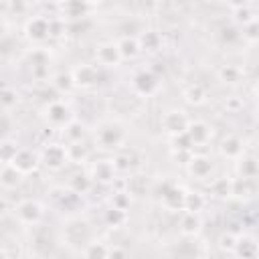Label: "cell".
<instances>
[{
  "label": "cell",
  "instance_id": "1",
  "mask_svg": "<svg viewBox=\"0 0 259 259\" xmlns=\"http://www.w3.org/2000/svg\"><path fill=\"white\" fill-rule=\"evenodd\" d=\"M95 140L99 142L101 148H107V150H113V148H119L123 142H125V132L119 123H113V121H107V123H101L95 132Z\"/></svg>",
  "mask_w": 259,
  "mask_h": 259
},
{
  "label": "cell",
  "instance_id": "2",
  "mask_svg": "<svg viewBox=\"0 0 259 259\" xmlns=\"http://www.w3.org/2000/svg\"><path fill=\"white\" fill-rule=\"evenodd\" d=\"M24 34L32 42H42L51 36V18L49 16H30L24 22Z\"/></svg>",
  "mask_w": 259,
  "mask_h": 259
},
{
  "label": "cell",
  "instance_id": "3",
  "mask_svg": "<svg viewBox=\"0 0 259 259\" xmlns=\"http://www.w3.org/2000/svg\"><path fill=\"white\" fill-rule=\"evenodd\" d=\"M40 164L47 166L49 170H61L69 158H67V146H61V144H47L40 152Z\"/></svg>",
  "mask_w": 259,
  "mask_h": 259
},
{
  "label": "cell",
  "instance_id": "4",
  "mask_svg": "<svg viewBox=\"0 0 259 259\" xmlns=\"http://www.w3.org/2000/svg\"><path fill=\"white\" fill-rule=\"evenodd\" d=\"M14 212H16V217H18V221L22 225H38L42 221V217H45L42 204L38 200H32V198H26V200L18 202Z\"/></svg>",
  "mask_w": 259,
  "mask_h": 259
},
{
  "label": "cell",
  "instance_id": "5",
  "mask_svg": "<svg viewBox=\"0 0 259 259\" xmlns=\"http://www.w3.org/2000/svg\"><path fill=\"white\" fill-rule=\"evenodd\" d=\"M190 125V119L186 117V113L182 109H170L162 115V127L164 132H168L170 136H178L184 134Z\"/></svg>",
  "mask_w": 259,
  "mask_h": 259
},
{
  "label": "cell",
  "instance_id": "6",
  "mask_svg": "<svg viewBox=\"0 0 259 259\" xmlns=\"http://www.w3.org/2000/svg\"><path fill=\"white\" fill-rule=\"evenodd\" d=\"M95 59H97V63L103 65V67H117V65L123 61V59H121V53H119V47H117V42H113V40H107V42L97 45V49H95Z\"/></svg>",
  "mask_w": 259,
  "mask_h": 259
},
{
  "label": "cell",
  "instance_id": "7",
  "mask_svg": "<svg viewBox=\"0 0 259 259\" xmlns=\"http://www.w3.org/2000/svg\"><path fill=\"white\" fill-rule=\"evenodd\" d=\"M160 196H162V204L168 210H184V198H186V190L184 188L166 182L162 192H160Z\"/></svg>",
  "mask_w": 259,
  "mask_h": 259
},
{
  "label": "cell",
  "instance_id": "8",
  "mask_svg": "<svg viewBox=\"0 0 259 259\" xmlns=\"http://www.w3.org/2000/svg\"><path fill=\"white\" fill-rule=\"evenodd\" d=\"M45 115H47V121H49L51 125H67V123L73 121V119H71V109H69L63 101H51V103L47 105Z\"/></svg>",
  "mask_w": 259,
  "mask_h": 259
},
{
  "label": "cell",
  "instance_id": "9",
  "mask_svg": "<svg viewBox=\"0 0 259 259\" xmlns=\"http://www.w3.org/2000/svg\"><path fill=\"white\" fill-rule=\"evenodd\" d=\"M132 85H134L138 95H146L148 97L158 89V77L152 71H140V73L134 75Z\"/></svg>",
  "mask_w": 259,
  "mask_h": 259
},
{
  "label": "cell",
  "instance_id": "10",
  "mask_svg": "<svg viewBox=\"0 0 259 259\" xmlns=\"http://www.w3.org/2000/svg\"><path fill=\"white\" fill-rule=\"evenodd\" d=\"M71 73H73V79H75V85L77 87H93L99 81V71H97L95 65L83 63V65L75 67Z\"/></svg>",
  "mask_w": 259,
  "mask_h": 259
},
{
  "label": "cell",
  "instance_id": "11",
  "mask_svg": "<svg viewBox=\"0 0 259 259\" xmlns=\"http://www.w3.org/2000/svg\"><path fill=\"white\" fill-rule=\"evenodd\" d=\"M186 168H188L190 176H194L196 180H204L212 172V162H210V158H206L202 154H192V158L186 164Z\"/></svg>",
  "mask_w": 259,
  "mask_h": 259
},
{
  "label": "cell",
  "instance_id": "12",
  "mask_svg": "<svg viewBox=\"0 0 259 259\" xmlns=\"http://www.w3.org/2000/svg\"><path fill=\"white\" fill-rule=\"evenodd\" d=\"M115 166H113V160H99L91 166V178L101 182V184H107V182H113L117 176H115Z\"/></svg>",
  "mask_w": 259,
  "mask_h": 259
},
{
  "label": "cell",
  "instance_id": "13",
  "mask_svg": "<svg viewBox=\"0 0 259 259\" xmlns=\"http://www.w3.org/2000/svg\"><path fill=\"white\" fill-rule=\"evenodd\" d=\"M38 162H40V158H38L36 154H32L30 150H20V152H18V156L14 158L12 166H14L22 176H26V174H30V172H34V170H36Z\"/></svg>",
  "mask_w": 259,
  "mask_h": 259
},
{
  "label": "cell",
  "instance_id": "14",
  "mask_svg": "<svg viewBox=\"0 0 259 259\" xmlns=\"http://www.w3.org/2000/svg\"><path fill=\"white\" fill-rule=\"evenodd\" d=\"M186 134H188L192 146H202V144H206L210 140V127L204 121H190Z\"/></svg>",
  "mask_w": 259,
  "mask_h": 259
},
{
  "label": "cell",
  "instance_id": "15",
  "mask_svg": "<svg viewBox=\"0 0 259 259\" xmlns=\"http://www.w3.org/2000/svg\"><path fill=\"white\" fill-rule=\"evenodd\" d=\"M202 229V219L198 212H184L180 219V233L184 237H194Z\"/></svg>",
  "mask_w": 259,
  "mask_h": 259
},
{
  "label": "cell",
  "instance_id": "16",
  "mask_svg": "<svg viewBox=\"0 0 259 259\" xmlns=\"http://www.w3.org/2000/svg\"><path fill=\"white\" fill-rule=\"evenodd\" d=\"M221 154L229 160H239L243 156V142L237 136H227L221 142Z\"/></svg>",
  "mask_w": 259,
  "mask_h": 259
},
{
  "label": "cell",
  "instance_id": "17",
  "mask_svg": "<svg viewBox=\"0 0 259 259\" xmlns=\"http://www.w3.org/2000/svg\"><path fill=\"white\" fill-rule=\"evenodd\" d=\"M22 174L12 166V164H2V172H0V184L4 190H12L20 184Z\"/></svg>",
  "mask_w": 259,
  "mask_h": 259
},
{
  "label": "cell",
  "instance_id": "18",
  "mask_svg": "<svg viewBox=\"0 0 259 259\" xmlns=\"http://www.w3.org/2000/svg\"><path fill=\"white\" fill-rule=\"evenodd\" d=\"M237 170H239V178L253 180L259 174V160L255 156H243V158H239Z\"/></svg>",
  "mask_w": 259,
  "mask_h": 259
},
{
  "label": "cell",
  "instance_id": "19",
  "mask_svg": "<svg viewBox=\"0 0 259 259\" xmlns=\"http://www.w3.org/2000/svg\"><path fill=\"white\" fill-rule=\"evenodd\" d=\"M182 97L190 105H202L206 101V89L200 83H192L182 91Z\"/></svg>",
  "mask_w": 259,
  "mask_h": 259
},
{
  "label": "cell",
  "instance_id": "20",
  "mask_svg": "<svg viewBox=\"0 0 259 259\" xmlns=\"http://www.w3.org/2000/svg\"><path fill=\"white\" fill-rule=\"evenodd\" d=\"M235 253L241 259H255L259 255V245L251 237H239V243H237Z\"/></svg>",
  "mask_w": 259,
  "mask_h": 259
},
{
  "label": "cell",
  "instance_id": "21",
  "mask_svg": "<svg viewBox=\"0 0 259 259\" xmlns=\"http://www.w3.org/2000/svg\"><path fill=\"white\" fill-rule=\"evenodd\" d=\"M117 47H119L121 59H134V57H138V53H140V40H138L136 36H130V34L121 36V38L117 40Z\"/></svg>",
  "mask_w": 259,
  "mask_h": 259
},
{
  "label": "cell",
  "instance_id": "22",
  "mask_svg": "<svg viewBox=\"0 0 259 259\" xmlns=\"http://www.w3.org/2000/svg\"><path fill=\"white\" fill-rule=\"evenodd\" d=\"M206 204V198L198 190H186L184 198V212H200Z\"/></svg>",
  "mask_w": 259,
  "mask_h": 259
},
{
  "label": "cell",
  "instance_id": "23",
  "mask_svg": "<svg viewBox=\"0 0 259 259\" xmlns=\"http://www.w3.org/2000/svg\"><path fill=\"white\" fill-rule=\"evenodd\" d=\"M231 8H233V16H235V22H237V24L247 26L249 22L255 20V14H253V10H251L249 4H245V2H237V4H231Z\"/></svg>",
  "mask_w": 259,
  "mask_h": 259
},
{
  "label": "cell",
  "instance_id": "24",
  "mask_svg": "<svg viewBox=\"0 0 259 259\" xmlns=\"http://www.w3.org/2000/svg\"><path fill=\"white\" fill-rule=\"evenodd\" d=\"M67 158L73 164H83L89 158V148L83 142H73L67 146Z\"/></svg>",
  "mask_w": 259,
  "mask_h": 259
},
{
  "label": "cell",
  "instance_id": "25",
  "mask_svg": "<svg viewBox=\"0 0 259 259\" xmlns=\"http://www.w3.org/2000/svg\"><path fill=\"white\" fill-rule=\"evenodd\" d=\"M91 186H93L91 178H89L87 174H83V172H77V174H73V176L69 178V188H71L75 194H79V196L85 194V192H89Z\"/></svg>",
  "mask_w": 259,
  "mask_h": 259
},
{
  "label": "cell",
  "instance_id": "26",
  "mask_svg": "<svg viewBox=\"0 0 259 259\" xmlns=\"http://www.w3.org/2000/svg\"><path fill=\"white\" fill-rule=\"evenodd\" d=\"M138 40H140V49L150 51V53L158 51L160 45H162V36H160V32H156V30H144Z\"/></svg>",
  "mask_w": 259,
  "mask_h": 259
},
{
  "label": "cell",
  "instance_id": "27",
  "mask_svg": "<svg viewBox=\"0 0 259 259\" xmlns=\"http://www.w3.org/2000/svg\"><path fill=\"white\" fill-rule=\"evenodd\" d=\"M18 152H20V148H18V144L14 140L4 138L0 142V160H2V164H12L14 158L18 156Z\"/></svg>",
  "mask_w": 259,
  "mask_h": 259
},
{
  "label": "cell",
  "instance_id": "28",
  "mask_svg": "<svg viewBox=\"0 0 259 259\" xmlns=\"http://www.w3.org/2000/svg\"><path fill=\"white\" fill-rule=\"evenodd\" d=\"M53 87L61 93H71L77 85H75V79H73V73H57L53 77Z\"/></svg>",
  "mask_w": 259,
  "mask_h": 259
},
{
  "label": "cell",
  "instance_id": "29",
  "mask_svg": "<svg viewBox=\"0 0 259 259\" xmlns=\"http://www.w3.org/2000/svg\"><path fill=\"white\" fill-rule=\"evenodd\" d=\"M59 8L63 10L65 16H69V18H79V16H85V12H87L91 6L85 4V2H65V4H59Z\"/></svg>",
  "mask_w": 259,
  "mask_h": 259
},
{
  "label": "cell",
  "instance_id": "30",
  "mask_svg": "<svg viewBox=\"0 0 259 259\" xmlns=\"http://www.w3.org/2000/svg\"><path fill=\"white\" fill-rule=\"evenodd\" d=\"M63 136L69 140V144H73V142H83V136H85V125L81 123V121H71V123H67L65 125V130H63Z\"/></svg>",
  "mask_w": 259,
  "mask_h": 259
},
{
  "label": "cell",
  "instance_id": "31",
  "mask_svg": "<svg viewBox=\"0 0 259 259\" xmlns=\"http://www.w3.org/2000/svg\"><path fill=\"white\" fill-rule=\"evenodd\" d=\"M210 192L217 196V198H227L233 194V180L231 178H217L212 184H210Z\"/></svg>",
  "mask_w": 259,
  "mask_h": 259
},
{
  "label": "cell",
  "instance_id": "32",
  "mask_svg": "<svg viewBox=\"0 0 259 259\" xmlns=\"http://www.w3.org/2000/svg\"><path fill=\"white\" fill-rule=\"evenodd\" d=\"M109 255V247L101 241H91L85 247V259H107Z\"/></svg>",
  "mask_w": 259,
  "mask_h": 259
},
{
  "label": "cell",
  "instance_id": "33",
  "mask_svg": "<svg viewBox=\"0 0 259 259\" xmlns=\"http://www.w3.org/2000/svg\"><path fill=\"white\" fill-rule=\"evenodd\" d=\"M217 75H219V79H221L223 83L233 85V83L239 81V77H241V69L235 67V65H221L219 71H217Z\"/></svg>",
  "mask_w": 259,
  "mask_h": 259
},
{
  "label": "cell",
  "instance_id": "34",
  "mask_svg": "<svg viewBox=\"0 0 259 259\" xmlns=\"http://www.w3.org/2000/svg\"><path fill=\"white\" fill-rule=\"evenodd\" d=\"M125 221H127V212L125 210L115 208V206H111L109 210H105V223L109 227H121Z\"/></svg>",
  "mask_w": 259,
  "mask_h": 259
},
{
  "label": "cell",
  "instance_id": "35",
  "mask_svg": "<svg viewBox=\"0 0 259 259\" xmlns=\"http://www.w3.org/2000/svg\"><path fill=\"white\" fill-rule=\"evenodd\" d=\"M127 192H130V194H136V196L144 194V192H146V176H144V174H134V176H130V178H127Z\"/></svg>",
  "mask_w": 259,
  "mask_h": 259
},
{
  "label": "cell",
  "instance_id": "36",
  "mask_svg": "<svg viewBox=\"0 0 259 259\" xmlns=\"http://www.w3.org/2000/svg\"><path fill=\"white\" fill-rule=\"evenodd\" d=\"M190 150H192V142L186 132L172 136V152H190Z\"/></svg>",
  "mask_w": 259,
  "mask_h": 259
},
{
  "label": "cell",
  "instance_id": "37",
  "mask_svg": "<svg viewBox=\"0 0 259 259\" xmlns=\"http://www.w3.org/2000/svg\"><path fill=\"white\" fill-rule=\"evenodd\" d=\"M237 243H239V237H237L235 233H223V235L219 237V247H221L223 251H227V253H235Z\"/></svg>",
  "mask_w": 259,
  "mask_h": 259
},
{
  "label": "cell",
  "instance_id": "38",
  "mask_svg": "<svg viewBox=\"0 0 259 259\" xmlns=\"http://www.w3.org/2000/svg\"><path fill=\"white\" fill-rule=\"evenodd\" d=\"M241 36L249 42H259V18H255L253 22H249L247 26H243Z\"/></svg>",
  "mask_w": 259,
  "mask_h": 259
},
{
  "label": "cell",
  "instance_id": "39",
  "mask_svg": "<svg viewBox=\"0 0 259 259\" xmlns=\"http://www.w3.org/2000/svg\"><path fill=\"white\" fill-rule=\"evenodd\" d=\"M0 101H2L4 111H8L10 107H14L16 101H18V93H16V89H12V87L6 85V87L2 89V97H0Z\"/></svg>",
  "mask_w": 259,
  "mask_h": 259
},
{
  "label": "cell",
  "instance_id": "40",
  "mask_svg": "<svg viewBox=\"0 0 259 259\" xmlns=\"http://www.w3.org/2000/svg\"><path fill=\"white\" fill-rule=\"evenodd\" d=\"M28 59L32 63V69L34 67H49V53L45 49H34L32 53H28Z\"/></svg>",
  "mask_w": 259,
  "mask_h": 259
},
{
  "label": "cell",
  "instance_id": "41",
  "mask_svg": "<svg viewBox=\"0 0 259 259\" xmlns=\"http://www.w3.org/2000/svg\"><path fill=\"white\" fill-rule=\"evenodd\" d=\"M65 30H67L65 18H61V16H53V18H51V36H53V38H59L61 34H65Z\"/></svg>",
  "mask_w": 259,
  "mask_h": 259
},
{
  "label": "cell",
  "instance_id": "42",
  "mask_svg": "<svg viewBox=\"0 0 259 259\" xmlns=\"http://www.w3.org/2000/svg\"><path fill=\"white\" fill-rule=\"evenodd\" d=\"M111 204H113L115 208L127 210V208H130V192H113Z\"/></svg>",
  "mask_w": 259,
  "mask_h": 259
},
{
  "label": "cell",
  "instance_id": "43",
  "mask_svg": "<svg viewBox=\"0 0 259 259\" xmlns=\"http://www.w3.org/2000/svg\"><path fill=\"white\" fill-rule=\"evenodd\" d=\"M113 166H115V170H130V166H132L130 154H117L113 158Z\"/></svg>",
  "mask_w": 259,
  "mask_h": 259
},
{
  "label": "cell",
  "instance_id": "44",
  "mask_svg": "<svg viewBox=\"0 0 259 259\" xmlns=\"http://www.w3.org/2000/svg\"><path fill=\"white\" fill-rule=\"evenodd\" d=\"M225 107H227V111H231V113H239L241 109H243V99L241 97H227V101H225Z\"/></svg>",
  "mask_w": 259,
  "mask_h": 259
},
{
  "label": "cell",
  "instance_id": "45",
  "mask_svg": "<svg viewBox=\"0 0 259 259\" xmlns=\"http://www.w3.org/2000/svg\"><path fill=\"white\" fill-rule=\"evenodd\" d=\"M237 38H241V32H237V28H233V26L223 28V40L233 42V40H237Z\"/></svg>",
  "mask_w": 259,
  "mask_h": 259
},
{
  "label": "cell",
  "instance_id": "46",
  "mask_svg": "<svg viewBox=\"0 0 259 259\" xmlns=\"http://www.w3.org/2000/svg\"><path fill=\"white\" fill-rule=\"evenodd\" d=\"M111 186H113V192H127V178H115Z\"/></svg>",
  "mask_w": 259,
  "mask_h": 259
},
{
  "label": "cell",
  "instance_id": "47",
  "mask_svg": "<svg viewBox=\"0 0 259 259\" xmlns=\"http://www.w3.org/2000/svg\"><path fill=\"white\" fill-rule=\"evenodd\" d=\"M107 259H127V253H125V249H121V247H111Z\"/></svg>",
  "mask_w": 259,
  "mask_h": 259
},
{
  "label": "cell",
  "instance_id": "48",
  "mask_svg": "<svg viewBox=\"0 0 259 259\" xmlns=\"http://www.w3.org/2000/svg\"><path fill=\"white\" fill-rule=\"evenodd\" d=\"M257 93H259V83H257Z\"/></svg>",
  "mask_w": 259,
  "mask_h": 259
},
{
  "label": "cell",
  "instance_id": "49",
  "mask_svg": "<svg viewBox=\"0 0 259 259\" xmlns=\"http://www.w3.org/2000/svg\"><path fill=\"white\" fill-rule=\"evenodd\" d=\"M2 259H8V257H2Z\"/></svg>",
  "mask_w": 259,
  "mask_h": 259
}]
</instances>
